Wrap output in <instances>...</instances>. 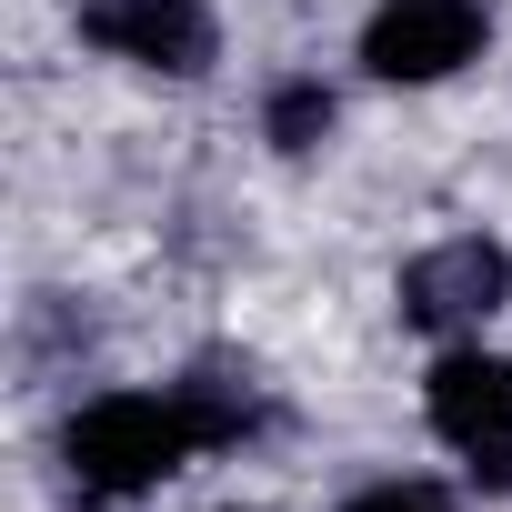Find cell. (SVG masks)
<instances>
[{"instance_id":"6da1fadb","label":"cell","mask_w":512,"mask_h":512,"mask_svg":"<svg viewBox=\"0 0 512 512\" xmlns=\"http://www.w3.org/2000/svg\"><path fill=\"white\" fill-rule=\"evenodd\" d=\"M191 452H201V422H191L181 382H171V392H101V402L71 412V432H61L71 482H81V492H111V502L171 482Z\"/></svg>"},{"instance_id":"7a4b0ae2","label":"cell","mask_w":512,"mask_h":512,"mask_svg":"<svg viewBox=\"0 0 512 512\" xmlns=\"http://www.w3.org/2000/svg\"><path fill=\"white\" fill-rule=\"evenodd\" d=\"M432 432L472 462L482 492H512V362L442 352V372H432Z\"/></svg>"},{"instance_id":"3957f363","label":"cell","mask_w":512,"mask_h":512,"mask_svg":"<svg viewBox=\"0 0 512 512\" xmlns=\"http://www.w3.org/2000/svg\"><path fill=\"white\" fill-rule=\"evenodd\" d=\"M402 322L412 332H472L512 302V251L502 241H432L422 262H402Z\"/></svg>"},{"instance_id":"277c9868","label":"cell","mask_w":512,"mask_h":512,"mask_svg":"<svg viewBox=\"0 0 512 512\" xmlns=\"http://www.w3.org/2000/svg\"><path fill=\"white\" fill-rule=\"evenodd\" d=\"M472 51H482V0H382L362 31L372 81H452Z\"/></svg>"},{"instance_id":"5b68a950","label":"cell","mask_w":512,"mask_h":512,"mask_svg":"<svg viewBox=\"0 0 512 512\" xmlns=\"http://www.w3.org/2000/svg\"><path fill=\"white\" fill-rule=\"evenodd\" d=\"M81 41H101L131 71L191 81L211 61V11H201V0H81Z\"/></svg>"},{"instance_id":"8992f818","label":"cell","mask_w":512,"mask_h":512,"mask_svg":"<svg viewBox=\"0 0 512 512\" xmlns=\"http://www.w3.org/2000/svg\"><path fill=\"white\" fill-rule=\"evenodd\" d=\"M181 402H191V422H201V452H221V442H241L251 422H262L251 382H231V372H191V382H181Z\"/></svg>"},{"instance_id":"52a82bcc","label":"cell","mask_w":512,"mask_h":512,"mask_svg":"<svg viewBox=\"0 0 512 512\" xmlns=\"http://www.w3.org/2000/svg\"><path fill=\"white\" fill-rule=\"evenodd\" d=\"M322 131H332V91H322V81H282V91H272V141H282V151H312Z\"/></svg>"},{"instance_id":"ba28073f","label":"cell","mask_w":512,"mask_h":512,"mask_svg":"<svg viewBox=\"0 0 512 512\" xmlns=\"http://www.w3.org/2000/svg\"><path fill=\"white\" fill-rule=\"evenodd\" d=\"M342 512H462L442 482H372V492H352Z\"/></svg>"}]
</instances>
